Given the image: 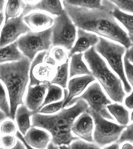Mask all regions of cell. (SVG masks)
<instances>
[{"label":"cell","mask_w":133,"mask_h":149,"mask_svg":"<svg viewBox=\"0 0 133 149\" xmlns=\"http://www.w3.org/2000/svg\"><path fill=\"white\" fill-rule=\"evenodd\" d=\"M71 107L63 109L55 115H43L38 112L34 114L32 118V127L48 130L52 137L51 142L55 145H65L69 147L71 142L78 139L71 132L75 119L88 108V104L83 100H78Z\"/></svg>","instance_id":"obj_2"},{"label":"cell","mask_w":133,"mask_h":149,"mask_svg":"<svg viewBox=\"0 0 133 149\" xmlns=\"http://www.w3.org/2000/svg\"><path fill=\"white\" fill-rule=\"evenodd\" d=\"M122 149H133V146H132L131 144L127 143L126 144H125L123 145V146H122Z\"/></svg>","instance_id":"obj_42"},{"label":"cell","mask_w":133,"mask_h":149,"mask_svg":"<svg viewBox=\"0 0 133 149\" xmlns=\"http://www.w3.org/2000/svg\"><path fill=\"white\" fill-rule=\"evenodd\" d=\"M99 42V37L95 34L87 32L82 29H78L77 39L68 54V58L76 53H82L87 51L89 48L94 46Z\"/></svg>","instance_id":"obj_15"},{"label":"cell","mask_w":133,"mask_h":149,"mask_svg":"<svg viewBox=\"0 0 133 149\" xmlns=\"http://www.w3.org/2000/svg\"><path fill=\"white\" fill-rule=\"evenodd\" d=\"M69 149H100V146L94 144L85 142L83 141L77 139L69 145Z\"/></svg>","instance_id":"obj_33"},{"label":"cell","mask_w":133,"mask_h":149,"mask_svg":"<svg viewBox=\"0 0 133 149\" xmlns=\"http://www.w3.org/2000/svg\"><path fill=\"white\" fill-rule=\"evenodd\" d=\"M95 49L106 59L113 70L119 76L125 91L130 93L131 86L125 77L122 62V56L125 52L124 46L99 37V42L95 45Z\"/></svg>","instance_id":"obj_5"},{"label":"cell","mask_w":133,"mask_h":149,"mask_svg":"<svg viewBox=\"0 0 133 149\" xmlns=\"http://www.w3.org/2000/svg\"><path fill=\"white\" fill-rule=\"evenodd\" d=\"M68 92L67 90L64 89V98L63 100H61L60 102H57L56 103H51L48 105H45L42 107L38 112L44 114H51L54 113L58 111L60 109H62L63 103L66 100Z\"/></svg>","instance_id":"obj_29"},{"label":"cell","mask_w":133,"mask_h":149,"mask_svg":"<svg viewBox=\"0 0 133 149\" xmlns=\"http://www.w3.org/2000/svg\"><path fill=\"white\" fill-rule=\"evenodd\" d=\"M126 129L121 133V135L120 136L119 139L118 138L117 140V143L118 144H121L122 143L129 141L131 143H133V125L132 123L130 125L126 126L125 128Z\"/></svg>","instance_id":"obj_32"},{"label":"cell","mask_w":133,"mask_h":149,"mask_svg":"<svg viewBox=\"0 0 133 149\" xmlns=\"http://www.w3.org/2000/svg\"><path fill=\"white\" fill-rule=\"evenodd\" d=\"M119 148V144L116 143L115 144H112V145L110 146H108L104 148V149H117Z\"/></svg>","instance_id":"obj_40"},{"label":"cell","mask_w":133,"mask_h":149,"mask_svg":"<svg viewBox=\"0 0 133 149\" xmlns=\"http://www.w3.org/2000/svg\"><path fill=\"white\" fill-rule=\"evenodd\" d=\"M47 148L48 149H58L59 148V146H57V145H55V144H53L52 143L50 142V144L48 143V146H47Z\"/></svg>","instance_id":"obj_41"},{"label":"cell","mask_w":133,"mask_h":149,"mask_svg":"<svg viewBox=\"0 0 133 149\" xmlns=\"http://www.w3.org/2000/svg\"><path fill=\"white\" fill-rule=\"evenodd\" d=\"M120 10L133 13V0H109Z\"/></svg>","instance_id":"obj_31"},{"label":"cell","mask_w":133,"mask_h":149,"mask_svg":"<svg viewBox=\"0 0 133 149\" xmlns=\"http://www.w3.org/2000/svg\"><path fill=\"white\" fill-rule=\"evenodd\" d=\"M93 76L102 85L108 95L113 101L122 103L126 93L120 79L108 68L105 62L98 54L95 46H92L84 54Z\"/></svg>","instance_id":"obj_4"},{"label":"cell","mask_w":133,"mask_h":149,"mask_svg":"<svg viewBox=\"0 0 133 149\" xmlns=\"http://www.w3.org/2000/svg\"><path fill=\"white\" fill-rule=\"evenodd\" d=\"M34 113V112L28 109L27 106L23 104L17 109L15 115L16 121L19 130L22 135H25L31 128L30 117Z\"/></svg>","instance_id":"obj_20"},{"label":"cell","mask_w":133,"mask_h":149,"mask_svg":"<svg viewBox=\"0 0 133 149\" xmlns=\"http://www.w3.org/2000/svg\"><path fill=\"white\" fill-rule=\"evenodd\" d=\"M22 13L17 17H12L5 22L0 36V47L6 46L17 40L19 36L31 31L23 20Z\"/></svg>","instance_id":"obj_11"},{"label":"cell","mask_w":133,"mask_h":149,"mask_svg":"<svg viewBox=\"0 0 133 149\" xmlns=\"http://www.w3.org/2000/svg\"><path fill=\"white\" fill-rule=\"evenodd\" d=\"M17 142L15 137L10 135L2 136L0 139V146L3 149H10L14 147Z\"/></svg>","instance_id":"obj_34"},{"label":"cell","mask_w":133,"mask_h":149,"mask_svg":"<svg viewBox=\"0 0 133 149\" xmlns=\"http://www.w3.org/2000/svg\"><path fill=\"white\" fill-rule=\"evenodd\" d=\"M50 83L29 86L26 98V106L34 113L38 112L44 100V96Z\"/></svg>","instance_id":"obj_12"},{"label":"cell","mask_w":133,"mask_h":149,"mask_svg":"<svg viewBox=\"0 0 133 149\" xmlns=\"http://www.w3.org/2000/svg\"><path fill=\"white\" fill-rule=\"evenodd\" d=\"M6 0H0V12L3 10L4 6Z\"/></svg>","instance_id":"obj_45"},{"label":"cell","mask_w":133,"mask_h":149,"mask_svg":"<svg viewBox=\"0 0 133 149\" xmlns=\"http://www.w3.org/2000/svg\"><path fill=\"white\" fill-rule=\"evenodd\" d=\"M23 56L18 48L17 41L9 45L0 47V63L7 61H18Z\"/></svg>","instance_id":"obj_21"},{"label":"cell","mask_w":133,"mask_h":149,"mask_svg":"<svg viewBox=\"0 0 133 149\" xmlns=\"http://www.w3.org/2000/svg\"><path fill=\"white\" fill-rule=\"evenodd\" d=\"M95 80V78L92 74H86L79 77L73 78L68 83L69 90L66 100L63 103L62 109L75 97L80 95L83 92L87 86Z\"/></svg>","instance_id":"obj_17"},{"label":"cell","mask_w":133,"mask_h":149,"mask_svg":"<svg viewBox=\"0 0 133 149\" xmlns=\"http://www.w3.org/2000/svg\"><path fill=\"white\" fill-rule=\"evenodd\" d=\"M112 15L128 31V35L133 41V15L122 12L117 7L113 10Z\"/></svg>","instance_id":"obj_24"},{"label":"cell","mask_w":133,"mask_h":149,"mask_svg":"<svg viewBox=\"0 0 133 149\" xmlns=\"http://www.w3.org/2000/svg\"><path fill=\"white\" fill-rule=\"evenodd\" d=\"M48 54L56 63L57 67L68 60V56L64 49L60 46H54Z\"/></svg>","instance_id":"obj_28"},{"label":"cell","mask_w":133,"mask_h":149,"mask_svg":"<svg viewBox=\"0 0 133 149\" xmlns=\"http://www.w3.org/2000/svg\"><path fill=\"white\" fill-rule=\"evenodd\" d=\"M93 130V118L86 112L82 113L72 126L74 134L88 142H94L92 137Z\"/></svg>","instance_id":"obj_13"},{"label":"cell","mask_w":133,"mask_h":149,"mask_svg":"<svg viewBox=\"0 0 133 149\" xmlns=\"http://www.w3.org/2000/svg\"><path fill=\"white\" fill-rule=\"evenodd\" d=\"M124 62L125 69V72L126 74L128 80L133 86V62L131 61L125 55L124 58Z\"/></svg>","instance_id":"obj_36"},{"label":"cell","mask_w":133,"mask_h":149,"mask_svg":"<svg viewBox=\"0 0 133 149\" xmlns=\"http://www.w3.org/2000/svg\"><path fill=\"white\" fill-rule=\"evenodd\" d=\"M26 3L22 0H8L5 10V22L12 17H17L22 13Z\"/></svg>","instance_id":"obj_25"},{"label":"cell","mask_w":133,"mask_h":149,"mask_svg":"<svg viewBox=\"0 0 133 149\" xmlns=\"http://www.w3.org/2000/svg\"><path fill=\"white\" fill-rule=\"evenodd\" d=\"M48 52L39 53L31 66L29 86H35L41 84L50 83L53 79L56 72V67L46 63L44 58Z\"/></svg>","instance_id":"obj_10"},{"label":"cell","mask_w":133,"mask_h":149,"mask_svg":"<svg viewBox=\"0 0 133 149\" xmlns=\"http://www.w3.org/2000/svg\"><path fill=\"white\" fill-rule=\"evenodd\" d=\"M7 116L3 112L1 111L0 110V122L4 120L6 118Z\"/></svg>","instance_id":"obj_43"},{"label":"cell","mask_w":133,"mask_h":149,"mask_svg":"<svg viewBox=\"0 0 133 149\" xmlns=\"http://www.w3.org/2000/svg\"><path fill=\"white\" fill-rule=\"evenodd\" d=\"M48 90V93L40 107V109L48 104L60 100L63 96V92L62 88L52 84H49Z\"/></svg>","instance_id":"obj_27"},{"label":"cell","mask_w":133,"mask_h":149,"mask_svg":"<svg viewBox=\"0 0 133 149\" xmlns=\"http://www.w3.org/2000/svg\"><path fill=\"white\" fill-rule=\"evenodd\" d=\"M1 132L2 134L12 135L15 134L16 127L14 122L12 121H6L2 124L1 126Z\"/></svg>","instance_id":"obj_35"},{"label":"cell","mask_w":133,"mask_h":149,"mask_svg":"<svg viewBox=\"0 0 133 149\" xmlns=\"http://www.w3.org/2000/svg\"><path fill=\"white\" fill-rule=\"evenodd\" d=\"M52 46H60L70 50L76 36V26L66 12L56 16L51 27Z\"/></svg>","instance_id":"obj_7"},{"label":"cell","mask_w":133,"mask_h":149,"mask_svg":"<svg viewBox=\"0 0 133 149\" xmlns=\"http://www.w3.org/2000/svg\"><path fill=\"white\" fill-rule=\"evenodd\" d=\"M63 3L86 9L105 10L111 12L117 8L109 0H63Z\"/></svg>","instance_id":"obj_19"},{"label":"cell","mask_w":133,"mask_h":149,"mask_svg":"<svg viewBox=\"0 0 133 149\" xmlns=\"http://www.w3.org/2000/svg\"><path fill=\"white\" fill-rule=\"evenodd\" d=\"M31 61L23 57L17 61L0 64V80L3 81L9 93L10 117L14 120L19 105L24 104L23 97L29 81Z\"/></svg>","instance_id":"obj_3"},{"label":"cell","mask_w":133,"mask_h":149,"mask_svg":"<svg viewBox=\"0 0 133 149\" xmlns=\"http://www.w3.org/2000/svg\"><path fill=\"white\" fill-rule=\"evenodd\" d=\"M125 104L128 109H133V93H132L131 94L127 97L125 99Z\"/></svg>","instance_id":"obj_37"},{"label":"cell","mask_w":133,"mask_h":149,"mask_svg":"<svg viewBox=\"0 0 133 149\" xmlns=\"http://www.w3.org/2000/svg\"><path fill=\"white\" fill-rule=\"evenodd\" d=\"M106 107L122 125L126 126L129 122V112L122 105L118 103L110 104Z\"/></svg>","instance_id":"obj_23"},{"label":"cell","mask_w":133,"mask_h":149,"mask_svg":"<svg viewBox=\"0 0 133 149\" xmlns=\"http://www.w3.org/2000/svg\"><path fill=\"white\" fill-rule=\"evenodd\" d=\"M25 147H26L24 146L23 143H22L19 141H17L15 143V145L14 146V147L13 148V149H25Z\"/></svg>","instance_id":"obj_39"},{"label":"cell","mask_w":133,"mask_h":149,"mask_svg":"<svg viewBox=\"0 0 133 149\" xmlns=\"http://www.w3.org/2000/svg\"><path fill=\"white\" fill-rule=\"evenodd\" d=\"M63 3L64 10L76 26L119 42L126 49L132 46L133 41L116 21L112 12Z\"/></svg>","instance_id":"obj_1"},{"label":"cell","mask_w":133,"mask_h":149,"mask_svg":"<svg viewBox=\"0 0 133 149\" xmlns=\"http://www.w3.org/2000/svg\"><path fill=\"white\" fill-rule=\"evenodd\" d=\"M51 35V27L36 32L30 31L17 41L18 47L25 57L32 61L38 52L47 51L50 48Z\"/></svg>","instance_id":"obj_6"},{"label":"cell","mask_w":133,"mask_h":149,"mask_svg":"<svg viewBox=\"0 0 133 149\" xmlns=\"http://www.w3.org/2000/svg\"><path fill=\"white\" fill-rule=\"evenodd\" d=\"M41 10L52 15H60L64 12L60 0H39L34 4H26L22 10L24 15L33 10Z\"/></svg>","instance_id":"obj_14"},{"label":"cell","mask_w":133,"mask_h":149,"mask_svg":"<svg viewBox=\"0 0 133 149\" xmlns=\"http://www.w3.org/2000/svg\"><path fill=\"white\" fill-rule=\"evenodd\" d=\"M79 100L87 101L91 108L104 118L114 120V118L108 112L106 107L107 105L111 104V102L104 94L98 83L92 84L82 95L73 98L65 105V107H70Z\"/></svg>","instance_id":"obj_9"},{"label":"cell","mask_w":133,"mask_h":149,"mask_svg":"<svg viewBox=\"0 0 133 149\" xmlns=\"http://www.w3.org/2000/svg\"><path fill=\"white\" fill-rule=\"evenodd\" d=\"M23 20L30 29L38 31L51 27L54 22L53 17L41 12H34L24 16Z\"/></svg>","instance_id":"obj_16"},{"label":"cell","mask_w":133,"mask_h":149,"mask_svg":"<svg viewBox=\"0 0 133 149\" xmlns=\"http://www.w3.org/2000/svg\"><path fill=\"white\" fill-rule=\"evenodd\" d=\"M86 112L91 115L94 120L95 128L93 140L100 147L116 141L123 130L126 127V126L119 125L107 120L91 107H88Z\"/></svg>","instance_id":"obj_8"},{"label":"cell","mask_w":133,"mask_h":149,"mask_svg":"<svg viewBox=\"0 0 133 149\" xmlns=\"http://www.w3.org/2000/svg\"><path fill=\"white\" fill-rule=\"evenodd\" d=\"M4 20L3 13L2 12H0V27L2 26V23Z\"/></svg>","instance_id":"obj_46"},{"label":"cell","mask_w":133,"mask_h":149,"mask_svg":"<svg viewBox=\"0 0 133 149\" xmlns=\"http://www.w3.org/2000/svg\"><path fill=\"white\" fill-rule=\"evenodd\" d=\"M68 60L56 67V72L50 84L60 85L64 88H66L68 79Z\"/></svg>","instance_id":"obj_26"},{"label":"cell","mask_w":133,"mask_h":149,"mask_svg":"<svg viewBox=\"0 0 133 149\" xmlns=\"http://www.w3.org/2000/svg\"><path fill=\"white\" fill-rule=\"evenodd\" d=\"M15 135L19 139H20V140L22 141L23 144H24L26 147H27V149H32V148H31V146H29V145L27 144V142H26V140L24 139V138L21 135V133L19 132V131H17L16 132Z\"/></svg>","instance_id":"obj_38"},{"label":"cell","mask_w":133,"mask_h":149,"mask_svg":"<svg viewBox=\"0 0 133 149\" xmlns=\"http://www.w3.org/2000/svg\"><path fill=\"white\" fill-rule=\"evenodd\" d=\"M0 109L7 116L10 117V108L9 107L5 89L0 81Z\"/></svg>","instance_id":"obj_30"},{"label":"cell","mask_w":133,"mask_h":149,"mask_svg":"<svg viewBox=\"0 0 133 149\" xmlns=\"http://www.w3.org/2000/svg\"><path fill=\"white\" fill-rule=\"evenodd\" d=\"M39 0H24L27 4H34L38 2Z\"/></svg>","instance_id":"obj_44"},{"label":"cell","mask_w":133,"mask_h":149,"mask_svg":"<svg viewBox=\"0 0 133 149\" xmlns=\"http://www.w3.org/2000/svg\"><path fill=\"white\" fill-rule=\"evenodd\" d=\"M83 55L82 53H79L71 56L69 78L80 74H92L82 60Z\"/></svg>","instance_id":"obj_22"},{"label":"cell","mask_w":133,"mask_h":149,"mask_svg":"<svg viewBox=\"0 0 133 149\" xmlns=\"http://www.w3.org/2000/svg\"><path fill=\"white\" fill-rule=\"evenodd\" d=\"M24 139L29 146L36 149H45L50 141V136L44 131L30 128L25 135Z\"/></svg>","instance_id":"obj_18"}]
</instances>
